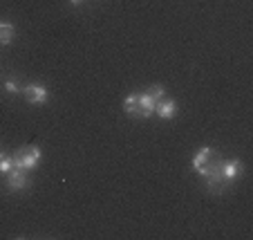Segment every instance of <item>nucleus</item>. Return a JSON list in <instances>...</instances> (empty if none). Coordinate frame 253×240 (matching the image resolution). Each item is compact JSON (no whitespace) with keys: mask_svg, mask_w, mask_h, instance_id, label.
I'll return each instance as SVG.
<instances>
[{"mask_svg":"<svg viewBox=\"0 0 253 240\" xmlns=\"http://www.w3.org/2000/svg\"><path fill=\"white\" fill-rule=\"evenodd\" d=\"M41 159H43V150H41L39 146H27V148L14 153V164L18 168H25V171L36 168L41 164Z\"/></svg>","mask_w":253,"mask_h":240,"instance_id":"nucleus-1","label":"nucleus"},{"mask_svg":"<svg viewBox=\"0 0 253 240\" xmlns=\"http://www.w3.org/2000/svg\"><path fill=\"white\" fill-rule=\"evenodd\" d=\"M20 92H23V96L29 103H34V106H43L45 101H47V88H45L43 83H27Z\"/></svg>","mask_w":253,"mask_h":240,"instance_id":"nucleus-2","label":"nucleus"},{"mask_svg":"<svg viewBox=\"0 0 253 240\" xmlns=\"http://www.w3.org/2000/svg\"><path fill=\"white\" fill-rule=\"evenodd\" d=\"M29 171H25V168H18V166H14L7 173V187L11 189V191H23V189H27L29 187Z\"/></svg>","mask_w":253,"mask_h":240,"instance_id":"nucleus-3","label":"nucleus"},{"mask_svg":"<svg viewBox=\"0 0 253 240\" xmlns=\"http://www.w3.org/2000/svg\"><path fill=\"white\" fill-rule=\"evenodd\" d=\"M242 162L240 159H224V162L220 164V173H222V178H224V182L226 184H233L235 180L242 175Z\"/></svg>","mask_w":253,"mask_h":240,"instance_id":"nucleus-4","label":"nucleus"},{"mask_svg":"<svg viewBox=\"0 0 253 240\" xmlns=\"http://www.w3.org/2000/svg\"><path fill=\"white\" fill-rule=\"evenodd\" d=\"M217 157V153H215V148H211V146H204V148H200L195 155H193V171H197L200 173L202 168L206 166V164L211 162V159H215Z\"/></svg>","mask_w":253,"mask_h":240,"instance_id":"nucleus-5","label":"nucleus"},{"mask_svg":"<svg viewBox=\"0 0 253 240\" xmlns=\"http://www.w3.org/2000/svg\"><path fill=\"white\" fill-rule=\"evenodd\" d=\"M177 112V101L175 99H166L164 96L162 101H157V106H155V115H159L162 119H172Z\"/></svg>","mask_w":253,"mask_h":240,"instance_id":"nucleus-6","label":"nucleus"},{"mask_svg":"<svg viewBox=\"0 0 253 240\" xmlns=\"http://www.w3.org/2000/svg\"><path fill=\"white\" fill-rule=\"evenodd\" d=\"M139 106H141V119H148L150 115H155V106L157 101L150 96V92H139Z\"/></svg>","mask_w":253,"mask_h":240,"instance_id":"nucleus-7","label":"nucleus"},{"mask_svg":"<svg viewBox=\"0 0 253 240\" xmlns=\"http://www.w3.org/2000/svg\"><path fill=\"white\" fill-rule=\"evenodd\" d=\"M14 36H16L14 23H9V20H0V48L9 45L11 41H14Z\"/></svg>","mask_w":253,"mask_h":240,"instance_id":"nucleus-8","label":"nucleus"},{"mask_svg":"<svg viewBox=\"0 0 253 240\" xmlns=\"http://www.w3.org/2000/svg\"><path fill=\"white\" fill-rule=\"evenodd\" d=\"M124 110L132 117H141V106H139V92H132L124 99Z\"/></svg>","mask_w":253,"mask_h":240,"instance_id":"nucleus-9","label":"nucleus"},{"mask_svg":"<svg viewBox=\"0 0 253 240\" xmlns=\"http://www.w3.org/2000/svg\"><path fill=\"white\" fill-rule=\"evenodd\" d=\"M16 164H14V155H2V157H0V171H2V173H9L11 168H14Z\"/></svg>","mask_w":253,"mask_h":240,"instance_id":"nucleus-10","label":"nucleus"},{"mask_svg":"<svg viewBox=\"0 0 253 240\" xmlns=\"http://www.w3.org/2000/svg\"><path fill=\"white\" fill-rule=\"evenodd\" d=\"M148 92H150V96H153L155 101H162L164 96H166V88H164V86H153Z\"/></svg>","mask_w":253,"mask_h":240,"instance_id":"nucleus-11","label":"nucleus"},{"mask_svg":"<svg viewBox=\"0 0 253 240\" xmlns=\"http://www.w3.org/2000/svg\"><path fill=\"white\" fill-rule=\"evenodd\" d=\"M5 90L9 92V95H16V92H20V88H18V83H16L14 79H7V83H5Z\"/></svg>","mask_w":253,"mask_h":240,"instance_id":"nucleus-12","label":"nucleus"},{"mask_svg":"<svg viewBox=\"0 0 253 240\" xmlns=\"http://www.w3.org/2000/svg\"><path fill=\"white\" fill-rule=\"evenodd\" d=\"M70 5H72V7H81L83 0H70Z\"/></svg>","mask_w":253,"mask_h":240,"instance_id":"nucleus-13","label":"nucleus"}]
</instances>
